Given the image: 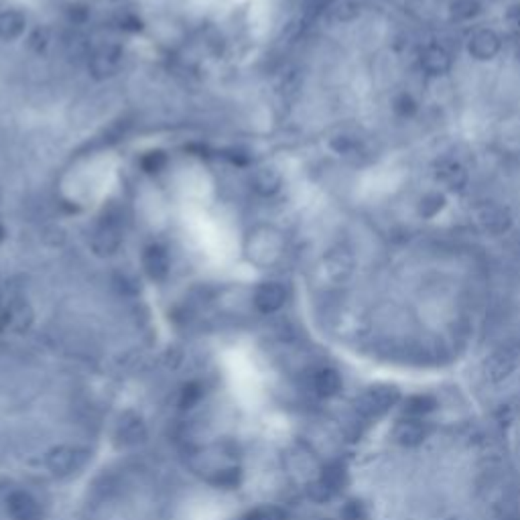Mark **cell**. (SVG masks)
Instances as JSON below:
<instances>
[{
	"label": "cell",
	"mask_w": 520,
	"mask_h": 520,
	"mask_svg": "<svg viewBox=\"0 0 520 520\" xmlns=\"http://www.w3.org/2000/svg\"><path fill=\"white\" fill-rule=\"evenodd\" d=\"M285 236L283 232L269 224H258L244 236L242 252L246 260L258 269H270L285 256Z\"/></svg>",
	"instance_id": "obj_1"
},
{
	"label": "cell",
	"mask_w": 520,
	"mask_h": 520,
	"mask_svg": "<svg viewBox=\"0 0 520 520\" xmlns=\"http://www.w3.org/2000/svg\"><path fill=\"white\" fill-rule=\"evenodd\" d=\"M401 401V394L394 386H374L368 388L356 401V411L362 419H378Z\"/></svg>",
	"instance_id": "obj_2"
},
{
	"label": "cell",
	"mask_w": 520,
	"mask_h": 520,
	"mask_svg": "<svg viewBox=\"0 0 520 520\" xmlns=\"http://www.w3.org/2000/svg\"><path fill=\"white\" fill-rule=\"evenodd\" d=\"M287 301V289L283 283H276V281H265L260 283L254 295H252V303L254 307L258 309L260 313L270 315V313H276L279 309H283Z\"/></svg>",
	"instance_id": "obj_3"
},
{
	"label": "cell",
	"mask_w": 520,
	"mask_h": 520,
	"mask_svg": "<svg viewBox=\"0 0 520 520\" xmlns=\"http://www.w3.org/2000/svg\"><path fill=\"white\" fill-rule=\"evenodd\" d=\"M140 265H142L145 274L151 281L163 283V281H167V276L171 272V256H169L167 248H163L161 244H151L142 251Z\"/></svg>",
	"instance_id": "obj_4"
},
{
	"label": "cell",
	"mask_w": 520,
	"mask_h": 520,
	"mask_svg": "<svg viewBox=\"0 0 520 520\" xmlns=\"http://www.w3.org/2000/svg\"><path fill=\"white\" fill-rule=\"evenodd\" d=\"M251 187L252 192L260 197H274L276 193L283 189V173L276 165H258L254 167L251 173Z\"/></svg>",
	"instance_id": "obj_5"
},
{
	"label": "cell",
	"mask_w": 520,
	"mask_h": 520,
	"mask_svg": "<svg viewBox=\"0 0 520 520\" xmlns=\"http://www.w3.org/2000/svg\"><path fill=\"white\" fill-rule=\"evenodd\" d=\"M519 364V352L512 347H500L490 354V358L484 364V374L490 382L504 380Z\"/></svg>",
	"instance_id": "obj_6"
},
{
	"label": "cell",
	"mask_w": 520,
	"mask_h": 520,
	"mask_svg": "<svg viewBox=\"0 0 520 520\" xmlns=\"http://www.w3.org/2000/svg\"><path fill=\"white\" fill-rule=\"evenodd\" d=\"M2 319H4V326L15 331V333H25L33 328L35 324V311L33 307L25 301V299H13L4 313H2Z\"/></svg>",
	"instance_id": "obj_7"
},
{
	"label": "cell",
	"mask_w": 520,
	"mask_h": 520,
	"mask_svg": "<svg viewBox=\"0 0 520 520\" xmlns=\"http://www.w3.org/2000/svg\"><path fill=\"white\" fill-rule=\"evenodd\" d=\"M122 65V51L118 47H100L96 53L90 58V72L92 76L98 79H106V77L116 76V72Z\"/></svg>",
	"instance_id": "obj_8"
},
{
	"label": "cell",
	"mask_w": 520,
	"mask_h": 520,
	"mask_svg": "<svg viewBox=\"0 0 520 520\" xmlns=\"http://www.w3.org/2000/svg\"><path fill=\"white\" fill-rule=\"evenodd\" d=\"M429 425L425 423L421 417H406L405 421L394 427V441L403 447H417L427 439L429 435Z\"/></svg>",
	"instance_id": "obj_9"
},
{
	"label": "cell",
	"mask_w": 520,
	"mask_h": 520,
	"mask_svg": "<svg viewBox=\"0 0 520 520\" xmlns=\"http://www.w3.org/2000/svg\"><path fill=\"white\" fill-rule=\"evenodd\" d=\"M149 437L147 425L142 423L140 417L136 415H124L116 427V441L122 447H136L142 445Z\"/></svg>",
	"instance_id": "obj_10"
},
{
	"label": "cell",
	"mask_w": 520,
	"mask_h": 520,
	"mask_svg": "<svg viewBox=\"0 0 520 520\" xmlns=\"http://www.w3.org/2000/svg\"><path fill=\"white\" fill-rule=\"evenodd\" d=\"M6 508L15 520H41L37 500L27 492H13L6 498Z\"/></svg>",
	"instance_id": "obj_11"
},
{
	"label": "cell",
	"mask_w": 520,
	"mask_h": 520,
	"mask_svg": "<svg viewBox=\"0 0 520 520\" xmlns=\"http://www.w3.org/2000/svg\"><path fill=\"white\" fill-rule=\"evenodd\" d=\"M122 246V236L120 230L116 228L114 224H102L96 232H94V238H92V248L96 251L100 256H112L120 251Z\"/></svg>",
	"instance_id": "obj_12"
},
{
	"label": "cell",
	"mask_w": 520,
	"mask_h": 520,
	"mask_svg": "<svg viewBox=\"0 0 520 520\" xmlns=\"http://www.w3.org/2000/svg\"><path fill=\"white\" fill-rule=\"evenodd\" d=\"M27 31V15L19 8L0 11V41H17Z\"/></svg>",
	"instance_id": "obj_13"
},
{
	"label": "cell",
	"mask_w": 520,
	"mask_h": 520,
	"mask_svg": "<svg viewBox=\"0 0 520 520\" xmlns=\"http://www.w3.org/2000/svg\"><path fill=\"white\" fill-rule=\"evenodd\" d=\"M47 467L53 476H67L76 469L77 465V451L74 447H53L49 453H47Z\"/></svg>",
	"instance_id": "obj_14"
},
{
	"label": "cell",
	"mask_w": 520,
	"mask_h": 520,
	"mask_svg": "<svg viewBox=\"0 0 520 520\" xmlns=\"http://www.w3.org/2000/svg\"><path fill=\"white\" fill-rule=\"evenodd\" d=\"M313 390L324 396V399H329V396H335L340 390H342V376L338 370L333 368H321L315 372L313 376Z\"/></svg>",
	"instance_id": "obj_15"
},
{
	"label": "cell",
	"mask_w": 520,
	"mask_h": 520,
	"mask_svg": "<svg viewBox=\"0 0 520 520\" xmlns=\"http://www.w3.org/2000/svg\"><path fill=\"white\" fill-rule=\"evenodd\" d=\"M435 406H437V403H435L433 396H429V394H417V396H411L405 403V415L406 417H425Z\"/></svg>",
	"instance_id": "obj_16"
},
{
	"label": "cell",
	"mask_w": 520,
	"mask_h": 520,
	"mask_svg": "<svg viewBox=\"0 0 520 520\" xmlns=\"http://www.w3.org/2000/svg\"><path fill=\"white\" fill-rule=\"evenodd\" d=\"M201 399H204V386L199 382H187V385H183L181 392H179V406L183 411H189L193 406L199 405Z\"/></svg>",
	"instance_id": "obj_17"
},
{
	"label": "cell",
	"mask_w": 520,
	"mask_h": 520,
	"mask_svg": "<svg viewBox=\"0 0 520 520\" xmlns=\"http://www.w3.org/2000/svg\"><path fill=\"white\" fill-rule=\"evenodd\" d=\"M240 480H242V472H240L238 467H228V469L218 472V474L212 478V484L213 486H218V488L232 490V488H236V486L240 484Z\"/></svg>",
	"instance_id": "obj_18"
},
{
	"label": "cell",
	"mask_w": 520,
	"mask_h": 520,
	"mask_svg": "<svg viewBox=\"0 0 520 520\" xmlns=\"http://www.w3.org/2000/svg\"><path fill=\"white\" fill-rule=\"evenodd\" d=\"M321 480L328 484L331 492H335V490L344 484V480H346V474H344V469H342L340 465H329L328 469L324 472Z\"/></svg>",
	"instance_id": "obj_19"
},
{
	"label": "cell",
	"mask_w": 520,
	"mask_h": 520,
	"mask_svg": "<svg viewBox=\"0 0 520 520\" xmlns=\"http://www.w3.org/2000/svg\"><path fill=\"white\" fill-rule=\"evenodd\" d=\"M244 520H285V512L276 506H265L256 508Z\"/></svg>",
	"instance_id": "obj_20"
},
{
	"label": "cell",
	"mask_w": 520,
	"mask_h": 520,
	"mask_svg": "<svg viewBox=\"0 0 520 520\" xmlns=\"http://www.w3.org/2000/svg\"><path fill=\"white\" fill-rule=\"evenodd\" d=\"M142 169L147 171V173H159L161 169H163V165H165V154L161 153V151H154V153H149L145 159H142Z\"/></svg>",
	"instance_id": "obj_21"
},
{
	"label": "cell",
	"mask_w": 520,
	"mask_h": 520,
	"mask_svg": "<svg viewBox=\"0 0 520 520\" xmlns=\"http://www.w3.org/2000/svg\"><path fill=\"white\" fill-rule=\"evenodd\" d=\"M309 496L313 498L315 502H326L331 498V490H329V486L324 480H319V482H313V484H309Z\"/></svg>",
	"instance_id": "obj_22"
},
{
	"label": "cell",
	"mask_w": 520,
	"mask_h": 520,
	"mask_svg": "<svg viewBox=\"0 0 520 520\" xmlns=\"http://www.w3.org/2000/svg\"><path fill=\"white\" fill-rule=\"evenodd\" d=\"M342 514H344V519L346 520H358V519H362V514H364V512H362V508H360L356 502H349L346 508L342 510Z\"/></svg>",
	"instance_id": "obj_23"
},
{
	"label": "cell",
	"mask_w": 520,
	"mask_h": 520,
	"mask_svg": "<svg viewBox=\"0 0 520 520\" xmlns=\"http://www.w3.org/2000/svg\"><path fill=\"white\" fill-rule=\"evenodd\" d=\"M4 240H6V228H4V226L0 224V244H2Z\"/></svg>",
	"instance_id": "obj_24"
}]
</instances>
